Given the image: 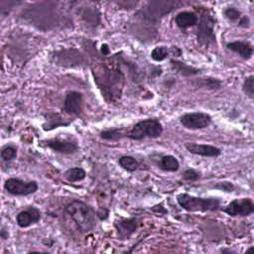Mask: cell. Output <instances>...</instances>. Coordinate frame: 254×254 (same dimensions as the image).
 <instances>
[{
	"label": "cell",
	"mask_w": 254,
	"mask_h": 254,
	"mask_svg": "<svg viewBox=\"0 0 254 254\" xmlns=\"http://www.w3.org/2000/svg\"><path fill=\"white\" fill-rule=\"evenodd\" d=\"M185 148L190 154L201 156V157H207V158H217L222 153L220 148L210 144H198V143L187 142L185 144Z\"/></svg>",
	"instance_id": "11"
},
{
	"label": "cell",
	"mask_w": 254,
	"mask_h": 254,
	"mask_svg": "<svg viewBox=\"0 0 254 254\" xmlns=\"http://www.w3.org/2000/svg\"><path fill=\"white\" fill-rule=\"evenodd\" d=\"M163 131V125L158 118H145L128 129L126 137L134 141H140L146 138L155 139L160 137Z\"/></svg>",
	"instance_id": "4"
},
{
	"label": "cell",
	"mask_w": 254,
	"mask_h": 254,
	"mask_svg": "<svg viewBox=\"0 0 254 254\" xmlns=\"http://www.w3.org/2000/svg\"><path fill=\"white\" fill-rule=\"evenodd\" d=\"M237 25H238L239 27H241V28L247 29V28L250 27L251 22H250V19H249L247 16H244V15H243L242 18L240 19V21L237 23Z\"/></svg>",
	"instance_id": "30"
},
{
	"label": "cell",
	"mask_w": 254,
	"mask_h": 254,
	"mask_svg": "<svg viewBox=\"0 0 254 254\" xmlns=\"http://www.w3.org/2000/svg\"><path fill=\"white\" fill-rule=\"evenodd\" d=\"M17 154V148L13 145H5L1 149V159L6 162L16 159Z\"/></svg>",
	"instance_id": "26"
},
{
	"label": "cell",
	"mask_w": 254,
	"mask_h": 254,
	"mask_svg": "<svg viewBox=\"0 0 254 254\" xmlns=\"http://www.w3.org/2000/svg\"><path fill=\"white\" fill-rule=\"evenodd\" d=\"M223 15L224 17L231 23H238L240 21V19L242 18V13L239 9L235 8V7H227L224 11H223Z\"/></svg>",
	"instance_id": "25"
},
{
	"label": "cell",
	"mask_w": 254,
	"mask_h": 254,
	"mask_svg": "<svg viewBox=\"0 0 254 254\" xmlns=\"http://www.w3.org/2000/svg\"><path fill=\"white\" fill-rule=\"evenodd\" d=\"M56 59H65L59 63V64L63 65H74V64H80L85 62L84 58L80 53L76 50H65V51H61L57 52L54 56Z\"/></svg>",
	"instance_id": "16"
},
{
	"label": "cell",
	"mask_w": 254,
	"mask_h": 254,
	"mask_svg": "<svg viewBox=\"0 0 254 254\" xmlns=\"http://www.w3.org/2000/svg\"><path fill=\"white\" fill-rule=\"evenodd\" d=\"M198 16L192 11H181L175 16V23L179 29L185 31L197 24Z\"/></svg>",
	"instance_id": "15"
},
{
	"label": "cell",
	"mask_w": 254,
	"mask_h": 254,
	"mask_svg": "<svg viewBox=\"0 0 254 254\" xmlns=\"http://www.w3.org/2000/svg\"><path fill=\"white\" fill-rule=\"evenodd\" d=\"M171 55L170 48L166 46H158L154 48L151 52V59L157 63L165 61Z\"/></svg>",
	"instance_id": "24"
},
{
	"label": "cell",
	"mask_w": 254,
	"mask_h": 254,
	"mask_svg": "<svg viewBox=\"0 0 254 254\" xmlns=\"http://www.w3.org/2000/svg\"><path fill=\"white\" fill-rule=\"evenodd\" d=\"M177 202L183 209L189 212L216 211L220 209L221 205V201L217 197H200L186 192H182L177 195Z\"/></svg>",
	"instance_id": "3"
},
{
	"label": "cell",
	"mask_w": 254,
	"mask_h": 254,
	"mask_svg": "<svg viewBox=\"0 0 254 254\" xmlns=\"http://www.w3.org/2000/svg\"><path fill=\"white\" fill-rule=\"evenodd\" d=\"M197 42L201 46H209L216 42L214 33L215 18L208 10H203L197 21Z\"/></svg>",
	"instance_id": "5"
},
{
	"label": "cell",
	"mask_w": 254,
	"mask_h": 254,
	"mask_svg": "<svg viewBox=\"0 0 254 254\" xmlns=\"http://www.w3.org/2000/svg\"><path fill=\"white\" fill-rule=\"evenodd\" d=\"M83 95L79 91L69 90L65 93L63 105V111L68 115H79L83 111Z\"/></svg>",
	"instance_id": "10"
},
{
	"label": "cell",
	"mask_w": 254,
	"mask_h": 254,
	"mask_svg": "<svg viewBox=\"0 0 254 254\" xmlns=\"http://www.w3.org/2000/svg\"><path fill=\"white\" fill-rule=\"evenodd\" d=\"M212 188L215 190L225 191V192H232L234 190V185L231 182H227V181L218 182Z\"/></svg>",
	"instance_id": "29"
},
{
	"label": "cell",
	"mask_w": 254,
	"mask_h": 254,
	"mask_svg": "<svg viewBox=\"0 0 254 254\" xmlns=\"http://www.w3.org/2000/svg\"><path fill=\"white\" fill-rule=\"evenodd\" d=\"M242 90L246 96H248L250 99L254 97V76L253 74H250L247 76L242 84Z\"/></svg>",
	"instance_id": "27"
},
{
	"label": "cell",
	"mask_w": 254,
	"mask_h": 254,
	"mask_svg": "<svg viewBox=\"0 0 254 254\" xmlns=\"http://www.w3.org/2000/svg\"><path fill=\"white\" fill-rule=\"evenodd\" d=\"M64 178L69 183L80 182L85 179L86 172L80 167H71L64 172Z\"/></svg>",
	"instance_id": "22"
},
{
	"label": "cell",
	"mask_w": 254,
	"mask_h": 254,
	"mask_svg": "<svg viewBox=\"0 0 254 254\" xmlns=\"http://www.w3.org/2000/svg\"><path fill=\"white\" fill-rule=\"evenodd\" d=\"M252 250H253V247H252V246H251V247H250V248H248V249H247V250H246V253H248V252H249V251H252Z\"/></svg>",
	"instance_id": "34"
},
{
	"label": "cell",
	"mask_w": 254,
	"mask_h": 254,
	"mask_svg": "<svg viewBox=\"0 0 254 254\" xmlns=\"http://www.w3.org/2000/svg\"><path fill=\"white\" fill-rule=\"evenodd\" d=\"M201 178V173L195 169H188L183 174V180L187 182H196Z\"/></svg>",
	"instance_id": "28"
},
{
	"label": "cell",
	"mask_w": 254,
	"mask_h": 254,
	"mask_svg": "<svg viewBox=\"0 0 254 254\" xmlns=\"http://www.w3.org/2000/svg\"><path fill=\"white\" fill-rule=\"evenodd\" d=\"M227 50L237 54L243 60H250L253 56V46L247 41H233L226 44Z\"/></svg>",
	"instance_id": "14"
},
{
	"label": "cell",
	"mask_w": 254,
	"mask_h": 254,
	"mask_svg": "<svg viewBox=\"0 0 254 254\" xmlns=\"http://www.w3.org/2000/svg\"><path fill=\"white\" fill-rule=\"evenodd\" d=\"M117 64L115 58L110 57L91 65L94 82L108 103H116L125 86V74Z\"/></svg>",
	"instance_id": "1"
},
{
	"label": "cell",
	"mask_w": 254,
	"mask_h": 254,
	"mask_svg": "<svg viewBox=\"0 0 254 254\" xmlns=\"http://www.w3.org/2000/svg\"><path fill=\"white\" fill-rule=\"evenodd\" d=\"M64 211L80 233H88L96 226L97 215L94 209L84 201L73 199L64 206Z\"/></svg>",
	"instance_id": "2"
},
{
	"label": "cell",
	"mask_w": 254,
	"mask_h": 254,
	"mask_svg": "<svg viewBox=\"0 0 254 254\" xmlns=\"http://www.w3.org/2000/svg\"><path fill=\"white\" fill-rule=\"evenodd\" d=\"M221 210L229 216H248L254 211V202L250 197L231 200Z\"/></svg>",
	"instance_id": "8"
},
{
	"label": "cell",
	"mask_w": 254,
	"mask_h": 254,
	"mask_svg": "<svg viewBox=\"0 0 254 254\" xmlns=\"http://www.w3.org/2000/svg\"><path fill=\"white\" fill-rule=\"evenodd\" d=\"M170 64L172 68L179 74L183 75V76H193V75H197L201 72L200 68L191 66L184 62L175 60V59H171L170 60Z\"/></svg>",
	"instance_id": "18"
},
{
	"label": "cell",
	"mask_w": 254,
	"mask_h": 254,
	"mask_svg": "<svg viewBox=\"0 0 254 254\" xmlns=\"http://www.w3.org/2000/svg\"><path fill=\"white\" fill-rule=\"evenodd\" d=\"M170 51H171V54H173L174 57H180L182 55V51L178 47H173V48L170 49Z\"/></svg>",
	"instance_id": "31"
},
{
	"label": "cell",
	"mask_w": 254,
	"mask_h": 254,
	"mask_svg": "<svg viewBox=\"0 0 254 254\" xmlns=\"http://www.w3.org/2000/svg\"><path fill=\"white\" fill-rule=\"evenodd\" d=\"M193 84L198 88L206 89H218L222 85V81L215 77H199L193 80Z\"/></svg>",
	"instance_id": "21"
},
{
	"label": "cell",
	"mask_w": 254,
	"mask_h": 254,
	"mask_svg": "<svg viewBox=\"0 0 254 254\" xmlns=\"http://www.w3.org/2000/svg\"><path fill=\"white\" fill-rule=\"evenodd\" d=\"M118 165L125 171L133 173L135 171H137L140 167L139 162L137 161V159H135L132 156H128V155H124L121 156L118 159Z\"/></svg>",
	"instance_id": "23"
},
{
	"label": "cell",
	"mask_w": 254,
	"mask_h": 254,
	"mask_svg": "<svg viewBox=\"0 0 254 254\" xmlns=\"http://www.w3.org/2000/svg\"><path fill=\"white\" fill-rule=\"evenodd\" d=\"M179 121L183 127L189 130H200L207 128L212 118L208 113L194 111V112H188L180 116Z\"/></svg>",
	"instance_id": "7"
},
{
	"label": "cell",
	"mask_w": 254,
	"mask_h": 254,
	"mask_svg": "<svg viewBox=\"0 0 254 254\" xmlns=\"http://www.w3.org/2000/svg\"><path fill=\"white\" fill-rule=\"evenodd\" d=\"M158 168L165 172L175 173L180 169V163L178 159L173 155H163L159 159Z\"/></svg>",
	"instance_id": "19"
},
{
	"label": "cell",
	"mask_w": 254,
	"mask_h": 254,
	"mask_svg": "<svg viewBox=\"0 0 254 254\" xmlns=\"http://www.w3.org/2000/svg\"><path fill=\"white\" fill-rule=\"evenodd\" d=\"M139 226V220L136 217H128V218H120L119 220H115L114 227L117 232V236L119 239L125 240L129 239L133 233L137 230Z\"/></svg>",
	"instance_id": "13"
},
{
	"label": "cell",
	"mask_w": 254,
	"mask_h": 254,
	"mask_svg": "<svg viewBox=\"0 0 254 254\" xmlns=\"http://www.w3.org/2000/svg\"><path fill=\"white\" fill-rule=\"evenodd\" d=\"M100 52H101V55H103V56H108V55H109V48H108V46H107L106 44L101 45Z\"/></svg>",
	"instance_id": "32"
},
{
	"label": "cell",
	"mask_w": 254,
	"mask_h": 254,
	"mask_svg": "<svg viewBox=\"0 0 254 254\" xmlns=\"http://www.w3.org/2000/svg\"><path fill=\"white\" fill-rule=\"evenodd\" d=\"M127 130L126 128H110L102 130L99 133V137L106 141H118L127 136Z\"/></svg>",
	"instance_id": "20"
},
{
	"label": "cell",
	"mask_w": 254,
	"mask_h": 254,
	"mask_svg": "<svg viewBox=\"0 0 254 254\" xmlns=\"http://www.w3.org/2000/svg\"><path fill=\"white\" fill-rule=\"evenodd\" d=\"M42 213L39 208L36 206L30 205L27 208L21 210L16 215V222L19 227L27 228L31 225H34L40 221Z\"/></svg>",
	"instance_id": "12"
},
{
	"label": "cell",
	"mask_w": 254,
	"mask_h": 254,
	"mask_svg": "<svg viewBox=\"0 0 254 254\" xmlns=\"http://www.w3.org/2000/svg\"><path fill=\"white\" fill-rule=\"evenodd\" d=\"M222 253H224V252H229V253H236V251H234V250H231V249H221L220 250Z\"/></svg>",
	"instance_id": "33"
},
{
	"label": "cell",
	"mask_w": 254,
	"mask_h": 254,
	"mask_svg": "<svg viewBox=\"0 0 254 254\" xmlns=\"http://www.w3.org/2000/svg\"><path fill=\"white\" fill-rule=\"evenodd\" d=\"M45 122L42 127L45 131L54 130L60 126H67L70 121H67L62 114L57 112H50L45 114Z\"/></svg>",
	"instance_id": "17"
},
{
	"label": "cell",
	"mask_w": 254,
	"mask_h": 254,
	"mask_svg": "<svg viewBox=\"0 0 254 254\" xmlns=\"http://www.w3.org/2000/svg\"><path fill=\"white\" fill-rule=\"evenodd\" d=\"M42 143L45 147H48L54 152L64 155H71L78 151L77 143L70 139L51 138L48 140H44Z\"/></svg>",
	"instance_id": "9"
},
{
	"label": "cell",
	"mask_w": 254,
	"mask_h": 254,
	"mask_svg": "<svg viewBox=\"0 0 254 254\" xmlns=\"http://www.w3.org/2000/svg\"><path fill=\"white\" fill-rule=\"evenodd\" d=\"M4 190L16 196H23L35 193L38 189V183L36 181H24L18 178H9L4 183Z\"/></svg>",
	"instance_id": "6"
}]
</instances>
